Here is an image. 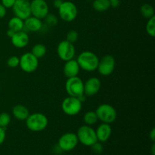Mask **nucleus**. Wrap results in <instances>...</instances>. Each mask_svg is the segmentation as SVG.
<instances>
[{
  "label": "nucleus",
  "mask_w": 155,
  "mask_h": 155,
  "mask_svg": "<svg viewBox=\"0 0 155 155\" xmlns=\"http://www.w3.org/2000/svg\"><path fill=\"white\" fill-rule=\"evenodd\" d=\"M8 26V29H11L16 33V32L21 31L24 30V20L15 16L9 20Z\"/></svg>",
  "instance_id": "obj_20"
},
{
  "label": "nucleus",
  "mask_w": 155,
  "mask_h": 155,
  "mask_svg": "<svg viewBox=\"0 0 155 155\" xmlns=\"http://www.w3.org/2000/svg\"><path fill=\"white\" fill-rule=\"evenodd\" d=\"M12 9L15 16L24 21L31 16L30 2L29 0H16Z\"/></svg>",
  "instance_id": "obj_12"
},
{
  "label": "nucleus",
  "mask_w": 155,
  "mask_h": 155,
  "mask_svg": "<svg viewBox=\"0 0 155 155\" xmlns=\"http://www.w3.org/2000/svg\"><path fill=\"white\" fill-rule=\"evenodd\" d=\"M12 114L18 120H26L30 112L27 107L22 104H17L12 109Z\"/></svg>",
  "instance_id": "obj_19"
},
{
  "label": "nucleus",
  "mask_w": 155,
  "mask_h": 155,
  "mask_svg": "<svg viewBox=\"0 0 155 155\" xmlns=\"http://www.w3.org/2000/svg\"><path fill=\"white\" fill-rule=\"evenodd\" d=\"M101 80L97 77H91L84 83V95L86 96H93L99 92L101 89Z\"/></svg>",
  "instance_id": "obj_14"
},
{
  "label": "nucleus",
  "mask_w": 155,
  "mask_h": 155,
  "mask_svg": "<svg viewBox=\"0 0 155 155\" xmlns=\"http://www.w3.org/2000/svg\"><path fill=\"white\" fill-rule=\"evenodd\" d=\"M77 61L78 62L80 69L92 72L97 70L99 58L92 51H85L79 54Z\"/></svg>",
  "instance_id": "obj_1"
},
{
  "label": "nucleus",
  "mask_w": 155,
  "mask_h": 155,
  "mask_svg": "<svg viewBox=\"0 0 155 155\" xmlns=\"http://www.w3.org/2000/svg\"><path fill=\"white\" fill-rule=\"evenodd\" d=\"M79 141L76 133H67L62 135L58 139V148L63 151H71L77 147Z\"/></svg>",
  "instance_id": "obj_9"
},
{
  "label": "nucleus",
  "mask_w": 155,
  "mask_h": 155,
  "mask_svg": "<svg viewBox=\"0 0 155 155\" xmlns=\"http://www.w3.org/2000/svg\"><path fill=\"white\" fill-rule=\"evenodd\" d=\"M141 15L145 18L149 19L154 16V9L150 4H144L140 8Z\"/></svg>",
  "instance_id": "obj_23"
},
{
  "label": "nucleus",
  "mask_w": 155,
  "mask_h": 155,
  "mask_svg": "<svg viewBox=\"0 0 155 155\" xmlns=\"http://www.w3.org/2000/svg\"><path fill=\"white\" fill-rule=\"evenodd\" d=\"M16 0H1V4L6 8H10L15 4Z\"/></svg>",
  "instance_id": "obj_31"
},
{
  "label": "nucleus",
  "mask_w": 155,
  "mask_h": 155,
  "mask_svg": "<svg viewBox=\"0 0 155 155\" xmlns=\"http://www.w3.org/2000/svg\"><path fill=\"white\" fill-rule=\"evenodd\" d=\"M44 19L45 23L49 26H55L58 24V18L52 14H48Z\"/></svg>",
  "instance_id": "obj_29"
},
{
  "label": "nucleus",
  "mask_w": 155,
  "mask_h": 155,
  "mask_svg": "<svg viewBox=\"0 0 155 155\" xmlns=\"http://www.w3.org/2000/svg\"><path fill=\"white\" fill-rule=\"evenodd\" d=\"M58 14L60 18L65 22H71L77 17L78 11L77 5L70 1L63 2L58 8Z\"/></svg>",
  "instance_id": "obj_7"
},
{
  "label": "nucleus",
  "mask_w": 155,
  "mask_h": 155,
  "mask_svg": "<svg viewBox=\"0 0 155 155\" xmlns=\"http://www.w3.org/2000/svg\"><path fill=\"white\" fill-rule=\"evenodd\" d=\"M79 34L76 30H70L68 33H67V39L66 40L68 41L71 43H75L77 40H78Z\"/></svg>",
  "instance_id": "obj_27"
},
{
  "label": "nucleus",
  "mask_w": 155,
  "mask_h": 155,
  "mask_svg": "<svg viewBox=\"0 0 155 155\" xmlns=\"http://www.w3.org/2000/svg\"><path fill=\"white\" fill-rule=\"evenodd\" d=\"M46 47L43 44H36L32 48L31 53L35 56L36 58H37L38 59L44 57L46 54Z\"/></svg>",
  "instance_id": "obj_22"
},
{
  "label": "nucleus",
  "mask_w": 155,
  "mask_h": 155,
  "mask_svg": "<svg viewBox=\"0 0 155 155\" xmlns=\"http://www.w3.org/2000/svg\"><path fill=\"white\" fill-rule=\"evenodd\" d=\"M89 1H93V0H89Z\"/></svg>",
  "instance_id": "obj_39"
},
{
  "label": "nucleus",
  "mask_w": 155,
  "mask_h": 155,
  "mask_svg": "<svg viewBox=\"0 0 155 155\" xmlns=\"http://www.w3.org/2000/svg\"><path fill=\"white\" fill-rule=\"evenodd\" d=\"M20 68L26 73H33L39 66V59L31 52H26L20 58Z\"/></svg>",
  "instance_id": "obj_8"
},
{
  "label": "nucleus",
  "mask_w": 155,
  "mask_h": 155,
  "mask_svg": "<svg viewBox=\"0 0 155 155\" xmlns=\"http://www.w3.org/2000/svg\"><path fill=\"white\" fill-rule=\"evenodd\" d=\"M115 65H116V61L114 58L110 54H107L104 55L101 60H99L97 70L101 75L107 77L114 72Z\"/></svg>",
  "instance_id": "obj_11"
},
{
  "label": "nucleus",
  "mask_w": 155,
  "mask_h": 155,
  "mask_svg": "<svg viewBox=\"0 0 155 155\" xmlns=\"http://www.w3.org/2000/svg\"><path fill=\"white\" fill-rule=\"evenodd\" d=\"M149 137L152 142H154L155 140V129L154 128H153L152 130H151V131L150 132Z\"/></svg>",
  "instance_id": "obj_35"
},
{
  "label": "nucleus",
  "mask_w": 155,
  "mask_h": 155,
  "mask_svg": "<svg viewBox=\"0 0 155 155\" xmlns=\"http://www.w3.org/2000/svg\"><path fill=\"white\" fill-rule=\"evenodd\" d=\"M15 33V32L13 31L12 30H11V29H8V31H7L8 36V37H10V38H12V36H13Z\"/></svg>",
  "instance_id": "obj_37"
},
{
  "label": "nucleus",
  "mask_w": 155,
  "mask_h": 155,
  "mask_svg": "<svg viewBox=\"0 0 155 155\" xmlns=\"http://www.w3.org/2000/svg\"><path fill=\"white\" fill-rule=\"evenodd\" d=\"M119 0H112V1H110V7H117L119 5Z\"/></svg>",
  "instance_id": "obj_36"
},
{
  "label": "nucleus",
  "mask_w": 155,
  "mask_h": 155,
  "mask_svg": "<svg viewBox=\"0 0 155 155\" xmlns=\"http://www.w3.org/2000/svg\"><path fill=\"white\" fill-rule=\"evenodd\" d=\"M12 45L18 48H22L27 46L29 44L30 38L28 34L24 30L16 32L11 38Z\"/></svg>",
  "instance_id": "obj_15"
},
{
  "label": "nucleus",
  "mask_w": 155,
  "mask_h": 155,
  "mask_svg": "<svg viewBox=\"0 0 155 155\" xmlns=\"http://www.w3.org/2000/svg\"><path fill=\"white\" fill-rule=\"evenodd\" d=\"M11 123V116L6 112L0 114V127L5 129Z\"/></svg>",
  "instance_id": "obj_26"
},
{
  "label": "nucleus",
  "mask_w": 155,
  "mask_h": 155,
  "mask_svg": "<svg viewBox=\"0 0 155 155\" xmlns=\"http://www.w3.org/2000/svg\"><path fill=\"white\" fill-rule=\"evenodd\" d=\"M98 120L105 124H111L117 119V111L114 107L109 104H102L95 110Z\"/></svg>",
  "instance_id": "obj_4"
},
{
  "label": "nucleus",
  "mask_w": 155,
  "mask_h": 155,
  "mask_svg": "<svg viewBox=\"0 0 155 155\" xmlns=\"http://www.w3.org/2000/svg\"><path fill=\"white\" fill-rule=\"evenodd\" d=\"M65 89L69 96L78 98L79 96L84 94V83L77 76L68 78L65 83Z\"/></svg>",
  "instance_id": "obj_6"
},
{
  "label": "nucleus",
  "mask_w": 155,
  "mask_h": 155,
  "mask_svg": "<svg viewBox=\"0 0 155 155\" xmlns=\"http://www.w3.org/2000/svg\"><path fill=\"white\" fill-rule=\"evenodd\" d=\"M31 15L42 20L46 17L49 12V8L45 0H33L30 2Z\"/></svg>",
  "instance_id": "obj_13"
},
{
  "label": "nucleus",
  "mask_w": 155,
  "mask_h": 155,
  "mask_svg": "<svg viewBox=\"0 0 155 155\" xmlns=\"http://www.w3.org/2000/svg\"><path fill=\"white\" fill-rule=\"evenodd\" d=\"M80 68L79 66L78 62L75 59H71V60L65 61V64L64 66V74L68 78H71V77H77L78 76L79 73H80Z\"/></svg>",
  "instance_id": "obj_16"
},
{
  "label": "nucleus",
  "mask_w": 155,
  "mask_h": 155,
  "mask_svg": "<svg viewBox=\"0 0 155 155\" xmlns=\"http://www.w3.org/2000/svg\"><path fill=\"white\" fill-rule=\"evenodd\" d=\"M20 58L17 56H12L7 61V65L11 68H15L19 66Z\"/></svg>",
  "instance_id": "obj_28"
},
{
  "label": "nucleus",
  "mask_w": 155,
  "mask_h": 155,
  "mask_svg": "<svg viewBox=\"0 0 155 155\" xmlns=\"http://www.w3.org/2000/svg\"><path fill=\"white\" fill-rule=\"evenodd\" d=\"M62 3H63V1H62V0H54V1H53V5L55 8H58L61 5Z\"/></svg>",
  "instance_id": "obj_34"
},
{
  "label": "nucleus",
  "mask_w": 155,
  "mask_h": 155,
  "mask_svg": "<svg viewBox=\"0 0 155 155\" xmlns=\"http://www.w3.org/2000/svg\"><path fill=\"white\" fill-rule=\"evenodd\" d=\"M148 22L146 24L147 33L151 37L155 36V16L148 19Z\"/></svg>",
  "instance_id": "obj_25"
},
{
  "label": "nucleus",
  "mask_w": 155,
  "mask_h": 155,
  "mask_svg": "<svg viewBox=\"0 0 155 155\" xmlns=\"http://www.w3.org/2000/svg\"><path fill=\"white\" fill-rule=\"evenodd\" d=\"M110 1H112V0H110Z\"/></svg>",
  "instance_id": "obj_40"
},
{
  "label": "nucleus",
  "mask_w": 155,
  "mask_h": 155,
  "mask_svg": "<svg viewBox=\"0 0 155 155\" xmlns=\"http://www.w3.org/2000/svg\"><path fill=\"white\" fill-rule=\"evenodd\" d=\"M77 136L79 142L85 146L91 147L98 142L95 130L91 126H81L77 130Z\"/></svg>",
  "instance_id": "obj_3"
},
{
  "label": "nucleus",
  "mask_w": 155,
  "mask_h": 155,
  "mask_svg": "<svg viewBox=\"0 0 155 155\" xmlns=\"http://www.w3.org/2000/svg\"><path fill=\"white\" fill-rule=\"evenodd\" d=\"M92 7L98 12H103L110 8V0H93Z\"/></svg>",
  "instance_id": "obj_21"
},
{
  "label": "nucleus",
  "mask_w": 155,
  "mask_h": 155,
  "mask_svg": "<svg viewBox=\"0 0 155 155\" xmlns=\"http://www.w3.org/2000/svg\"><path fill=\"white\" fill-rule=\"evenodd\" d=\"M91 148H92V151L95 153H96V154H101L103 151V146L102 145H101V142H95L94 145H92V146H91Z\"/></svg>",
  "instance_id": "obj_30"
},
{
  "label": "nucleus",
  "mask_w": 155,
  "mask_h": 155,
  "mask_svg": "<svg viewBox=\"0 0 155 155\" xmlns=\"http://www.w3.org/2000/svg\"><path fill=\"white\" fill-rule=\"evenodd\" d=\"M24 28L27 29L28 31L38 32L42 28V23L40 19L36 17L30 16L28 18L24 20Z\"/></svg>",
  "instance_id": "obj_18"
},
{
  "label": "nucleus",
  "mask_w": 155,
  "mask_h": 155,
  "mask_svg": "<svg viewBox=\"0 0 155 155\" xmlns=\"http://www.w3.org/2000/svg\"><path fill=\"white\" fill-rule=\"evenodd\" d=\"M6 9L7 8H6L5 7H4V6L0 3V19H1V18H3L6 15V12H7Z\"/></svg>",
  "instance_id": "obj_33"
},
{
  "label": "nucleus",
  "mask_w": 155,
  "mask_h": 155,
  "mask_svg": "<svg viewBox=\"0 0 155 155\" xmlns=\"http://www.w3.org/2000/svg\"><path fill=\"white\" fill-rule=\"evenodd\" d=\"M26 126L32 132H41L45 130L48 124V120L42 113H34L30 114L26 119Z\"/></svg>",
  "instance_id": "obj_2"
},
{
  "label": "nucleus",
  "mask_w": 155,
  "mask_h": 155,
  "mask_svg": "<svg viewBox=\"0 0 155 155\" xmlns=\"http://www.w3.org/2000/svg\"><path fill=\"white\" fill-rule=\"evenodd\" d=\"M82 104L83 103L78 98L69 96L62 101L61 109L65 114L68 116H75L81 111Z\"/></svg>",
  "instance_id": "obj_5"
},
{
  "label": "nucleus",
  "mask_w": 155,
  "mask_h": 155,
  "mask_svg": "<svg viewBox=\"0 0 155 155\" xmlns=\"http://www.w3.org/2000/svg\"><path fill=\"white\" fill-rule=\"evenodd\" d=\"M83 120H84L86 125L92 126L96 124L98 119L95 111L90 110V111H88L85 114L84 116H83Z\"/></svg>",
  "instance_id": "obj_24"
},
{
  "label": "nucleus",
  "mask_w": 155,
  "mask_h": 155,
  "mask_svg": "<svg viewBox=\"0 0 155 155\" xmlns=\"http://www.w3.org/2000/svg\"><path fill=\"white\" fill-rule=\"evenodd\" d=\"M151 153H152V155H155V145H154V144H153L152 148H151Z\"/></svg>",
  "instance_id": "obj_38"
},
{
  "label": "nucleus",
  "mask_w": 155,
  "mask_h": 155,
  "mask_svg": "<svg viewBox=\"0 0 155 155\" xmlns=\"http://www.w3.org/2000/svg\"><path fill=\"white\" fill-rule=\"evenodd\" d=\"M45 1H46V0H45Z\"/></svg>",
  "instance_id": "obj_41"
},
{
  "label": "nucleus",
  "mask_w": 155,
  "mask_h": 155,
  "mask_svg": "<svg viewBox=\"0 0 155 155\" xmlns=\"http://www.w3.org/2000/svg\"><path fill=\"white\" fill-rule=\"evenodd\" d=\"M96 133V137L98 139V142H107L110 137L112 133V129L110 124L102 123L101 125H99L95 130Z\"/></svg>",
  "instance_id": "obj_17"
},
{
  "label": "nucleus",
  "mask_w": 155,
  "mask_h": 155,
  "mask_svg": "<svg viewBox=\"0 0 155 155\" xmlns=\"http://www.w3.org/2000/svg\"><path fill=\"white\" fill-rule=\"evenodd\" d=\"M57 53L58 57L64 61H68L74 58L76 53L74 44L67 40H63L58 45Z\"/></svg>",
  "instance_id": "obj_10"
},
{
  "label": "nucleus",
  "mask_w": 155,
  "mask_h": 155,
  "mask_svg": "<svg viewBox=\"0 0 155 155\" xmlns=\"http://www.w3.org/2000/svg\"><path fill=\"white\" fill-rule=\"evenodd\" d=\"M6 138V133H5V129L2 128L0 127V145L3 144L5 142Z\"/></svg>",
  "instance_id": "obj_32"
}]
</instances>
